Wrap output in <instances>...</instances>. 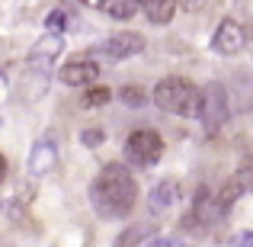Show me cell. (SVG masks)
Returning <instances> with one entry per match:
<instances>
[{
  "label": "cell",
  "mask_w": 253,
  "mask_h": 247,
  "mask_svg": "<svg viewBox=\"0 0 253 247\" xmlns=\"http://www.w3.org/2000/svg\"><path fill=\"white\" fill-rule=\"evenodd\" d=\"M176 196H179L176 180H161V183L151 190V212H154V215H164V212L176 202Z\"/></svg>",
  "instance_id": "obj_10"
},
{
  "label": "cell",
  "mask_w": 253,
  "mask_h": 247,
  "mask_svg": "<svg viewBox=\"0 0 253 247\" xmlns=\"http://www.w3.org/2000/svg\"><path fill=\"white\" fill-rule=\"evenodd\" d=\"M199 119H202L205 132L215 135V132L224 129V122L231 119V106H228V90L221 84H205L199 90Z\"/></svg>",
  "instance_id": "obj_3"
},
{
  "label": "cell",
  "mask_w": 253,
  "mask_h": 247,
  "mask_svg": "<svg viewBox=\"0 0 253 247\" xmlns=\"http://www.w3.org/2000/svg\"><path fill=\"white\" fill-rule=\"evenodd\" d=\"M64 23H74V16H68L64 10H55V13L48 16V23H45V26H48V32H51V36H61V29H68Z\"/></svg>",
  "instance_id": "obj_17"
},
{
  "label": "cell",
  "mask_w": 253,
  "mask_h": 247,
  "mask_svg": "<svg viewBox=\"0 0 253 247\" xmlns=\"http://www.w3.org/2000/svg\"><path fill=\"white\" fill-rule=\"evenodd\" d=\"M81 3H86V6H96V10H103V3H106V0H81Z\"/></svg>",
  "instance_id": "obj_23"
},
{
  "label": "cell",
  "mask_w": 253,
  "mask_h": 247,
  "mask_svg": "<svg viewBox=\"0 0 253 247\" xmlns=\"http://www.w3.org/2000/svg\"><path fill=\"white\" fill-rule=\"evenodd\" d=\"M135 202H138V183L131 170L122 164H106L90 183V205L99 218H109V222L125 218L131 215Z\"/></svg>",
  "instance_id": "obj_1"
},
{
  "label": "cell",
  "mask_w": 253,
  "mask_h": 247,
  "mask_svg": "<svg viewBox=\"0 0 253 247\" xmlns=\"http://www.w3.org/2000/svg\"><path fill=\"white\" fill-rule=\"evenodd\" d=\"M151 235H154V228L151 225H131L128 231H122V235L116 238V247H138L141 241H151Z\"/></svg>",
  "instance_id": "obj_12"
},
{
  "label": "cell",
  "mask_w": 253,
  "mask_h": 247,
  "mask_svg": "<svg viewBox=\"0 0 253 247\" xmlns=\"http://www.w3.org/2000/svg\"><path fill=\"white\" fill-rule=\"evenodd\" d=\"M119 97H122L125 106H144V103H148V93H144L141 87H122Z\"/></svg>",
  "instance_id": "obj_16"
},
{
  "label": "cell",
  "mask_w": 253,
  "mask_h": 247,
  "mask_svg": "<svg viewBox=\"0 0 253 247\" xmlns=\"http://www.w3.org/2000/svg\"><path fill=\"white\" fill-rule=\"evenodd\" d=\"M138 6L148 13L151 23H170V19H173V10H176V3H173V0H138Z\"/></svg>",
  "instance_id": "obj_11"
},
{
  "label": "cell",
  "mask_w": 253,
  "mask_h": 247,
  "mask_svg": "<svg viewBox=\"0 0 253 247\" xmlns=\"http://www.w3.org/2000/svg\"><path fill=\"white\" fill-rule=\"evenodd\" d=\"M179 3H183V6H186V10H196V6H202V3H205V0H179Z\"/></svg>",
  "instance_id": "obj_21"
},
{
  "label": "cell",
  "mask_w": 253,
  "mask_h": 247,
  "mask_svg": "<svg viewBox=\"0 0 253 247\" xmlns=\"http://www.w3.org/2000/svg\"><path fill=\"white\" fill-rule=\"evenodd\" d=\"M58 164V151H55V145L51 142H36L32 145V151H29V170L36 173V177H42V173H48L51 167Z\"/></svg>",
  "instance_id": "obj_9"
},
{
  "label": "cell",
  "mask_w": 253,
  "mask_h": 247,
  "mask_svg": "<svg viewBox=\"0 0 253 247\" xmlns=\"http://www.w3.org/2000/svg\"><path fill=\"white\" fill-rule=\"evenodd\" d=\"M148 247H192V244L179 241V238H154V241H148Z\"/></svg>",
  "instance_id": "obj_19"
},
{
  "label": "cell",
  "mask_w": 253,
  "mask_h": 247,
  "mask_svg": "<svg viewBox=\"0 0 253 247\" xmlns=\"http://www.w3.org/2000/svg\"><path fill=\"white\" fill-rule=\"evenodd\" d=\"M231 247H253V231H241V235L234 238V244Z\"/></svg>",
  "instance_id": "obj_20"
},
{
  "label": "cell",
  "mask_w": 253,
  "mask_h": 247,
  "mask_svg": "<svg viewBox=\"0 0 253 247\" xmlns=\"http://www.w3.org/2000/svg\"><path fill=\"white\" fill-rule=\"evenodd\" d=\"M157 109L170 112V116H183V119H192L199 116V87L189 81V77H164L157 81L154 93H151Z\"/></svg>",
  "instance_id": "obj_2"
},
{
  "label": "cell",
  "mask_w": 253,
  "mask_h": 247,
  "mask_svg": "<svg viewBox=\"0 0 253 247\" xmlns=\"http://www.w3.org/2000/svg\"><path fill=\"white\" fill-rule=\"evenodd\" d=\"M103 13H109L112 19H131L138 13V0H106Z\"/></svg>",
  "instance_id": "obj_13"
},
{
  "label": "cell",
  "mask_w": 253,
  "mask_h": 247,
  "mask_svg": "<svg viewBox=\"0 0 253 247\" xmlns=\"http://www.w3.org/2000/svg\"><path fill=\"white\" fill-rule=\"evenodd\" d=\"M109 97H112L109 87H90V90L84 93L81 106H84V109H93V106H106V103H109Z\"/></svg>",
  "instance_id": "obj_15"
},
{
  "label": "cell",
  "mask_w": 253,
  "mask_h": 247,
  "mask_svg": "<svg viewBox=\"0 0 253 247\" xmlns=\"http://www.w3.org/2000/svg\"><path fill=\"white\" fill-rule=\"evenodd\" d=\"M99 77V64L90 61V58H81V61H71L61 68V81L68 87H86V84H96Z\"/></svg>",
  "instance_id": "obj_7"
},
{
  "label": "cell",
  "mask_w": 253,
  "mask_h": 247,
  "mask_svg": "<svg viewBox=\"0 0 253 247\" xmlns=\"http://www.w3.org/2000/svg\"><path fill=\"white\" fill-rule=\"evenodd\" d=\"M244 45H247L244 26L237 23V19H221L215 36H211V51H215V55H224V58H234V55L244 51Z\"/></svg>",
  "instance_id": "obj_6"
},
{
  "label": "cell",
  "mask_w": 253,
  "mask_h": 247,
  "mask_svg": "<svg viewBox=\"0 0 253 247\" xmlns=\"http://www.w3.org/2000/svg\"><path fill=\"white\" fill-rule=\"evenodd\" d=\"M3 180H6V157L0 154V183H3Z\"/></svg>",
  "instance_id": "obj_22"
},
{
  "label": "cell",
  "mask_w": 253,
  "mask_h": 247,
  "mask_svg": "<svg viewBox=\"0 0 253 247\" xmlns=\"http://www.w3.org/2000/svg\"><path fill=\"white\" fill-rule=\"evenodd\" d=\"M125 157H128L131 167L148 170L164 157V138L154 129H135L128 135V142H125Z\"/></svg>",
  "instance_id": "obj_4"
},
{
  "label": "cell",
  "mask_w": 253,
  "mask_h": 247,
  "mask_svg": "<svg viewBox=\"0 0 253 247\" xmlns=\"http://www.w3.org/2000/svg\"><path fill=\"white\" fill-rule=\"evenodd\" d=\"M103 138H106V132L99 129V125H90V129L81 132V142L86 145V148H99V145H103Z\"/></svg>",
  "instance_id": "obj_18"
},
{
  "label": "cell",
  "mask_w": 253,
  "mask_h": 247,
  "mask_svg": "<svg viewBox=\"0 0 253 247\" xmlns=\"http://www.w3.org/2000/svg\"><path fill=\"white\" fill-rule=\"evenodd\" d=\"M93 51L109 58V61H125V58H135L144 51V36H138V32H116L106 42H99Z\"/></svg>",
  "instance_id": "obj_5"
},
{
  "label": "cell",
  "mask_w": 253,
  "mask_h": 247,
  "mask_svg": "<svg viewBox=\"0 0 253 247\" xmlns=\"http://www.w3.org/2000/svg\"><path fill=\"white\" fill-rule=\"evenodd\" d=\"M237 183V190L241 193H253V154H247L241 161V167L234 170V177H231Z\"/></svg>",
  "instance_id": "obj_14"
},
{
  "label": "cell",
  "mask_w": 253,
  "mask_h": 247,
  "mask_svg": "<svg viewBox=\"0 0 253 247\" xmlns=\"http://www.w3.org/2000/svg\"><path fill=\"white\" fill-rule=\"evenodd\" d=\"M61 49H64V39H61V36H51V32H48L45 39H39V42L32 45L29 61L36 64L39 71H48V64L58 58V51H61Z\"/></svg>",
  "instance_id": "obj_8"
}]
</instances>
